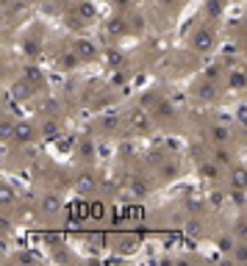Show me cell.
Returning a JSON list of instances; mask_svg holds the SVG:
<instances>
[{
	"label": "cell",
	"instance_id": "18",
	"mask_svg": "<svg viewBox=\"0 0 247 266\" xmlns=\"http://www.w3.org/2000/svg\"><path fill=\"white\" fill-rule=\"evenodd\" d=\"M103 58H106V64L108 67H114V70H125V56H122L117 47H111V50H106L103 53Z\"/></svg>",
	"mask_w": 247,
	"mask_h": 266
},
{
	"label": "cell",
	"instance_id": "16",
	"mask_svg": "<svg viewBox=\"0 0 247 266\" xmlns=\"http://www.w3.org/2000/svg\"><path fill=\"white\" fill-rule=\"evenodd\" d=\"M211 158H214L219 167H231V163H233V153L228 150V145H219V147L211 150Z\"/></svg>",
	"mask_w": 247,
	"mask_h": 266
},
{
	"label": "cell",
	"instance_id": "30",
	"mask_svg": "<svg viewBox=\"0 0 247 266\" xmlns=\"http://www.w3.org/2000/svg\"><path fill=\"white\" fill-rule=\"evenodd\" d=\"M236 241H239V238L236 236H219V250H222V252H233V247H236Z\"/></svg>",
	"mask_w": 247,
	"mask_h": 266
},
{
	"label": "cell",
	"instance_id": "9",
	"mask_svg": "<svg viewBox=\"0 0 247 266\" xmlns=\"http://www.w3.org/2000/svg\"><path fill=\"white\" fill-rule=\"evenodd\" d=\"M9 94H11L14 100H23V103H25V100H31L33 94H36V89H33V86L28 84V80L23 78V80H14V84H11Z\"/></svg>",
	"mask_w": 247,
	"mask_h": 266
},
{
	"label": "cell",
	"instance_id": "35",
	"mask_svg": "<svg viewBox=\"0 0 247 266\" xmlns=\"http://www.w3.org/2000/svg\"><path fill=\"white\" fill-rule=\"evenodd\" d=\"M233 258H236V261H247V244L244 241H236V247H233Z\"/></svg>",
	"mask_w": 247,
	"mask_h": 266
},
{
	"label": "cell",
	"instance_id": "21",
	"mask_svg": "<svg viewBox=\"0 0 247 266\" xmlns=\"http://www.w3.org/2000/svg\"><path fill=\"white\" fill-rule=\"evenodd\" d=\"M0 202H3V211H9L17 202V192H11L9 183H3V186H0Z\"/></svg>",
	"mask_w": 247,
	"mask_h": 266
},
{
	"label": "cell",
	"instance_id": "12",
	"mask_svg": "<svg viewBox=\"0 0 247 266\" xmlns=\"http://www.w3.org/2000/svg\"><path fill=\"white\" fill-rule=\"evenodd\" d=\"M120 125H122V117H120V114H114V111H108V114H103V117H100V131L106 136H114L117 131H120Z\"/></svg>",
	"mask_w": 247,
	"mask_h": 266
},
{
	"label": "cell",
	"instance_id": "32",
	"mask_svg": "<svg viewBox=\"0 0 247 266\" xmlns=\"http://www.w3.org/2000/svg\"><path fill=\"white\" fill-rule=\"evenodd\" d=\"M222 75H228V72L222 70V64H211L208 70H205V78H208V80H219Z\"/></svg>",
	"mask_w": 247,
	"mask_h": 266
},
{
	"label": "cell",
	"instance_id": "19",
	"mask_svg": "<svg viewBox=\"0 0 247 266\" xmlns=\"http://www.w3.org/2000/svg\"><path fill=\"white\" fill-rule=\"evenodd\" d=\"M222 11H225V0H205V6H203V14L205 17L219 19V17H222Z\"/></svg>",
	"mask_w": 247,
	"mask_h": 266
},
{
	"label": "cell",
	"instance_id": "29",
	"mask_svg": "<svg viewBox=\"0 0 247 266\" xmlns=\"http://www.w3.org/2000/svg\"><path fill=\"white\" fill-rule=\"evenodd\" d=\"M159 103H161V97H159L156 92H145V94H142V106H145L147 111H153V108L159 106Z\"/></svg>",
	"mask_w": 247,
	"mask_h": 266
},
{
	"label": "cell",
	"instance_id": "10",
	"mask_svg": "<svg viewBox=\"0 0 247 266\" xmlns=\"http://www.w3.org/2000/svg\"><path fill=\"white\" fill-rule=\"evenodd\" d=\"M195 97L197 100H203V103H214V97H217V80H200L195 89Z\"/></svg>",
	"mask_w": 247,
	"mask_h": 266
},
{
	"label": "cell",
	"instance_id": "23",
	"mask_svg": "<svg viewBox=\"0 0 247 266\" xmlns=\"http://www.w3.org/2000/svg\"><path fill=\"white\" fill-rule=\"evenodd\" d=\"M39 108H42V111H45V117H56V114L61 111L59 100H53V97H45L42 103H39Z\"/></svg>",
	"mask_w": 247,
	"mask_h": 266
},
{
	"label": "cell",
	"instance_id": "7",
	"mask_svg": "<svg viewBox=\"0 0 247 266\" xmlns=\"http://www.w3.org/2000/svg\"><path fill=\"white\" fill-rule=\"evenodd\" d=\"M205 139H208V145H231V139H233V133H231V128L228 125H208V131H205Z\"/></svg>",
	"mask_w": 247,
	"mask_h": 266
},
{
	"label": "cell",
	"instance_id": "15",
	"mask_svg": "<svg viewBox=\"0 0 247 266\" xmlns=\"http://www.w3.org/2000/svg\"><path fill=\"white\" fill-rule=\"evenodd\" d=\"M75 189H78L81 194H92L94 189H98V180H94V175L84 172V175H78V180H75Z\"/></svg>",
	"mask_w": 247,
	"mask_h": 266
},
{
	"label": "cell",
	"instance_id": "22",
	"mask_svg": "<svg viewBox=\"0 0 247 266\" xmlns=\"http://www.w3.org/2000/svg\"><path fill=\"white\" fill-rule=\"evenodd\" d=\"M178 172H181V169H178L175 161H164L161 169H159V175L164 177V180H173V177H178Z\"/></svg>",
	"mask_w": 247,
	"mask_h": 266
},
{
	"label": "cell",
	"instance_id": "8",
	"mask_svg": "<svg viewBox=\"0 0 247 266\" xmlns=\"http://www.w3.org/2000/svg\"><path fill=\"white\" fill-rule=\"evenodd\" d=\"M81 64H84V61H81V56L72 50V47H67V50H61L59 56H56V67H59V70H64V72L78 70Z\"/></svg>",
	"mask_w": 247,
	"mask_h": 266
},
{
	"label": "cell",
	"instance_id": "4",
	"mask_svg": "<svg viewBox=\"0 0 247 266\" xmlns=\"http://www.w3.org/2000/svg\"><path fill=\"white\" fill-rule=\"evenodd\" d=\"M72 50L81 56V61H84V64L100 58V50H98V45H94L92 39H75V42H72Z\"/></svg>",
	"mask_w": 247,
	"mask_h": 266
},
{
	"label": "cell",
	"instance_id": "39",
	"mask_svg": "<svg viewBox=\"0 0 247 266\" xmlns=\"http://www.w3.org/2000/svg\"><path fill=\"white\" fill-rule=\"evenodd\" d=\"M128 6H131V0H114V9H128Z\"/></svg>",
	"mask_w": 247,
	"mask_h": 266
},
{
	"label": "cell",
	"instance_id": "28",
	"mask_svg": "<svg viewBox=\"0 0 247 266\" xmlns=\"http://www.w3.org/2000/svg\"><path fill=\"white\" fill-rule=\"evenodd\" d=\"M153 111H156V114H159V117H161V119H167V117H169V119H173V117H175V108H173V106H169V103H167V100H161V103H159V106H156V108H153Z\"/></svg>",
	"mask_w": 247,
	"mask_h": 266
},
{
	"label": "cell",
	"instance_id": "2",
	"mask_svg": "<svg viewBox=\"0 0 247 266\" xmlns=\"http://www.w3.org/2000/svg\"><path fill=\"white\" fill-rule=\"evenodd\" d=\"M36 136H39V125H36V122L17 119V125H14V141H17V145H31Z\"/></svg>",
	"mask_w": 247,
	"mask_h": 266
},
{
	"label": "cell",
	"instance_id": "5",
	"mask_svg": "<svg viewBox=\"0 0 247 266\" xmlns=\"http://www.w3.org/2000/svg\"><path fill=\"white\" fill-rule=\"evenodd\" d=\"M225 86L231 92H244L247 89V70L244 67H231L228 75H225Z\"/></svg>",
	"mask_w": 247,
	"mask_h": 266
},
{
	"label": "cell",
	"instance_id": "6",
	"mask_svg": "<svg viewBox=\"0 0 247 266\" xmlns=\"http://www.w3.org/2000/svg\"><path fill=\"white\" fill-rule=\"evenodd\" d=\"M39 136H42L45 141H59L61 139V122L59 117H45L39 122Z\"/></svg>",
	"mask_w": 247,
	"mask_h": 266
},
{
	"label": "cell",
	"instance_id": "20",
	"mask_svg": "<svg viewBox=\"0 0 247 266\" xmlns=\"http://www.w3.org/2000/svg\"><path fill=\"white\" fill-rule=\"evenodd\" d=\"M231 189H244V192H247V169L244 167H233V172H231Z\"/></svg>",
	"mask_w": 247,
	"mask_h": 266
},
{
	"label": "cell",
	"instance_id": "17",
	"mask_svg": "<svg viewBox=\"0 0 247 266\" xmlns=\"http://www.w3.org/2000/svg\"><path fill=\"white\" fill-rule=\"evenodd\" d=\"M197 172H200V177H205V180H217V177H219V163L214 158H211V161H200Z\"/></svg>",
	"mask_w": 247,
	"mask_h": 266
},
{
	"label": "cell",
	"instance_id": "34",
	"mask_svg": "<svg viewBox=\"0 0 247 266\" xmlns=\"http://www.w3.org/2000/svg\"><path fill=\"white\" fill-rule=\"evenodd\" d=\"M186 233L189 236H203V224H200V219H189V224H186Z\"/></svg>",
	"mask_w": 247,
	"mask_h": 266
},
{
	"label": "cell",
	"instance_id": "1",
	"mask_svg": "<svg viewBox=\"0 0 247 266\" xmlns=\"http://www.w3.org/2000/svg\"><path fill=\"white\" fill-rule=\"evenodd\" d=\"M186 45H189L192 53H197V56H208V53L217 47V33L211 31L208 25H197V28L189 33Z\"/></svg>",
	"mask_w": 247,
	"mask_h": 266
},
{
	"label": "cell",
	"instance_id": "13",
	"mask_svg": "<svg viewBox=\"0 0 247 266\" xmlns=\"http://www.w3.org/2000/svg\"><path fill=\"white\" fill-rule=\"evenodd\" d=\"M23 78L28 80L33 89H45V75H42V70H39L36 64H25L23 67Z\"/></svg>",
	"mask_w": 247,
	"mask_h": 266
},
{
	"label": "cell",
	"instance_id": "38",
	"mask_svg": "<svg viewBox=\"0 0 247 266\" xmlns=\"http://www.w3.org/2000/svg\"><path fill=\"white\" fill-rule=\"evenodd\" d=\"M17 263H36V255L33 252H20V255H14Z\"/></svg>",
	"mask_w": 247,
	"mask_h": 266
},
{
	"label": "cell",
	"instance_id": "27",
	"mask_svg": "<svg viewBox=\"0 0 247 266\" xmlns=\"http://www.w3.org/2000/svg\"><path fill=\"white\" fill-rule=\"evenodd\" d=\"M14 125H17V122H11L9 117H3V125H0V136H3V141L14 139Z\"/></svg>",
	"mask_w": 247,
	"mask_h": 266
},
{
	"label": "cell",
	"instance_id": "11",
	"mask_svg": "<svg viewBox=\"0 0 247 266\" xmlns=\"http://www.w3.org/2000/svg\"><path fill=\"white\" fill-rule=\"evenodd\" d=\"M61 206H64V202H61L59 194H45L42 200H39V211H42L45 216H56L61 211Z\"/></svg>",
	"mask_w": 247,
	"mask_h": 266
},
{
	"label": "cell",
	"instance_id": "3",
	"mask_svg": "<svg viewBox=\"0 0 247 266\" xmlns=\"http://www.w3.org/2000/svg\"><path fill=\"white\" fill-rule=\"evenodd\" d=\"M125 125L131 128L134 133H150V125H153V122H150L145 106H142V108H134V111L128 114V117H125Z\"/></svg>",
	"mask_w": 247,
	"mask_h": 266
},
{
	"label": "cell",
	"instance_id": "26",
	"mask_svg": "<svg viewBox=\"0 0 247 266\" xmlns=\"http://www.w3.org/2000/svg\"><path fill=\"white\" fill-rule=\"evenodd\" d=\"M106 28H108V33H114V36H122V33H125V31H128V23H122V19H120V17H114V19H111V23H108V25H106Z\"/></svg>",
	"mask_w": 247,
	"mask_h": 266
},
{
	"label": "cell",
	"instance_id": "25",
	"mask_svg": "<svg viewBox=\"0 0 247 266\" xmlns=\"http://www.w3.org/2000/svg\"><path fill=\"white\" fill-rule=\"evenodd\" d=\"M23 50H25V56H28V58H36L39 53H42V42H39V39H28Z\"/></svg>",
	"mask_w": 247,
	"mask_h": 266
},
{
	"label": "cell",
	"instance_id": "40",
	"mask_svg": "<svg viewBox=\"0 0 247 266\" xmlns=\"http://www.w3.org/2000/svg\"><path fill=\"white\" fill-rule=\"evenodd\" d=\"M242 25H244V31H247V17H244V23H242Z\"/></svg>",
	"mask_w": 247,
	"mask_h": 266
},
{
	"label": "cell",
	"instance_id": "36",
	"mask_svg": "<svg viewBox=\"0 0 247 266\" xmlns=\"http://www.w3.org/2000/svg\"><path fill=\"white\" fill-rule=\"evenodd\" d=\"M186 211H189V214H200V211H203V202L197 200V197H189V200H186Z\"/></svg>",
	"mask_w": 247,
	"mask_h": 266
},
{
	"label": "cell",
	"instance_id": "24",
	"mask_svg": "<svg viewBox=\"0 0 247 266\" xmlns=\"http://www.w3.org/2000/svg\"><path fill=\"white\" fill-rule=\"evenodd\" d=\"M131 192H134V197H145L150 192V186L142 180V177H131Z\"/></svg>",
	"mask_w": 247,
	"mask_h": 266
},
{
	"label": "cell",
	"instance_id": "33",
	"mask_svg": "<svg viewBox=\"0 0 247 266\" xmlns=\"http://www.w3.org/2000/svg\"><path fill=\"white\" fill-rule=\"evenodd\" d=\"M225 192H211V197H208V202H211V208H222L225 206Z\"/></svg>",
	"mask_w": 247,
	"mask_h": 266
},
{
	"label": "cell",
	"instance_id": "37",
	"mask_svg": "<svg viewBox=\"0 0 247 266\" xmlns=\"http://www.w3.org/2000/svg\"><path fill=\"white\" fill-rule=\"evenodd\" d=\"M233 236H236L239 238V241H244V238H247V222L242 219V222H239L236 224V228H233Z\"/></svg>",
	"mask_w": 247,
	"mask_h": 266
},
{
	"label": "cell",
	"instance_id": "14",
	"mask_svg": "<svg viewBox=\"0 0 247 266\" xmlns=\"http://www.w3.org/2000/svg\"><path fill=\"white\" fill-rule=\"evenodd\" d=\"M75 14L84 19V23H94V17H98V9H94L92 0H78V6H75Z\"/></svg>",
	"mask_w": 247,
	"mask_h": 266
},
{
	"label": "cell",
	"instance_id": "31",
	"mask_svg": "<svg viewBox=\"0 0 247 266\" xmlns=\"http://www.w3.org/2000/svg\"><path fill=\"white\" fill-rule=\"evenodd\" d=\"M244 197H247L244 189H231L228 192V200L233 202V206H244Z\"/></svg>",
	"mask_w": 247,
	"mask_h": 266
}]
</instances>
